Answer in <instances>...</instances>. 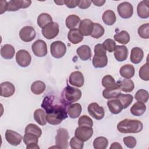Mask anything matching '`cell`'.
Segmentation results:
<instances>
[{
  "mask_svg": "<svg viewBox=\"0 0 149 149\" xmlns=\"http://www.w3.org/2000/svg\"><path fill=\"white\" fill-rule=\"evenodd\" d=\"M143 127L142 122L136 119H125L117 125L118 130L122 133H137L142 130Z\"/></svg>",
  "mask_w": 149,
  "mask_h": 149,
  "instance_id": "6da1fadb",
  "label": "cell"
},
{
  "mask_svg": "<svg viewBox=\"0 0 149 149\" xmlns=\"http://www.w3.org/2000/svg\"><path fill=\"white\" fill-rule=\"evenodd\" d=\"M66 105H67L63 101L62 102L59 101L54 96L52 95L46 96L41 104V107L45 109L47 113L66 108Z\"/></svg>",
  "mask_w": 149,
  "mask_h": 149,
  "instance_id": "7a4b0ae2",
  "label": "cell"
},
{
  "mask_svg": "<svg viewBox=\"0 0 149 149\" xmlns=\"http://www.w3.org/2000/svg\"><path fill=\"white\" fill-rule=\"evenodd\" d=\"M61 97L62 101L67 105L79 100L81 97V91L80 90L68 84L63 90Z\"/></svg>",
  "mask_w": 149,
  "mask_h": 149,
  "instance_id": "3957f363",
  "label": "cell"
},
{
  "mask_svg": "<svg viewBox=\"0 0 149 149\" xmlns=\"http://www.w3.org/2000/svg\"><path fill=\"white\" fill-rule=\"evenodd\" d=\"M67 118L68 115L66 108L46 114V119L47 122L52 125H59L63 119H65Z\"/></svg>",
  "mask_w": 149,
  "mask_h": 149,
  "instance_id": "277c9868",
  "label": "cell"
},
{
  "mask_svg": "<svg viewBox=\"0 0 149 149\" xmlns=\"http://www.w3.org/2000/svg\"><path fill=\"white\" fill-rule=\"evenodd\" d=\"M69 133L65 128H59L55 136V145L58 148L66 149L68 148Z\"/></svg>",
  "mask_w": 149,
  "mask_h": 149,
  "instance_id": "5b68a950",
  "label": "cell"
},
{
  "mask_svg": "<svg viewBox=\"0 0 149 149\" xmlns=\"http://www.w3.org/2000/svg\"><path fill=\"white\" fill-rule=\"evenodd\" d=\"M66 52V46L61 41L53 42L50 45V52L51 55L55 58H61L63 57Z\"/></svg>",
  "mask_w": 149,
  "mask_h": 149,
  "instance_id": "8992f818",
  "label": "cell"
},
{
  "mask_svg": "<svg viewBox=\"0 0 149 149\" xmlns=\"http://www.w3.org/2000/svg\"><path fill=\"white\" fill-rule=\"evenodd\" d=\"M59 31V24L56 22H51L42 29V34L48 40H51L56 37Z\"/></svg>",
  "mask_w": 149,
  "mask_h": 149,
  "instance_id": "52a82bcc",
  "label": "cell"
},
{
  "mask_svg": "<svg viewBox=\"0 0 149 149\" xmlns=\"http://www.w3.org/2000/svg\"><path fill=\"white\" fill-rule=\"evenodd\" d=\"M93 129L92 127L86 126H79L75 130V137L85 142L89 140L93 134Z\"/></svg>",
  "mask_w": 149,
  "mask_h": 149,
  "instance_id": "ba28073f",
  "label": "cell"
},
{
  "mask_svg": "<svg viewBox=\"0 0 149 149\" xmlns=\"http://www.w3.org/2000/svg\"><path fill=\"white\" fill-rule=\"evenodd\" d=\"M31 49L34 54L38 57H44L47 53V45L42 40H36L31 45Z\"/></svg>",
  "mask_w": 149,
  "mask_h": 149,
  "instance_id": "9c48e42d",
  "label": "cell"
},
{
  "mask_svg": "<svg viewBox=\"0 0 149 149\" xmlns=\"http://www.w3.org/2000/svg\"><path fill=\"white\" fill-rule=\"evenodd\" d=\"M16 61L20 66L25 68L30 65L31 61V56L27 51L25 49H20L16 53Z\"/></svg>",
  "mask_w": 149,
  "mask_h": 149,
  "instance_id": "30bf717a",
  "label": "cell"
},
{
  "mask_svg": "<svg viewBox=\"0 0 149 149\" xmlns=\"http://www.w3.org/2000/svg\"><path fill=\"white\" fill-rule=\"evenodd\" d=\"M117 10L120 17L123 19L131 17L133 13V6L128 2H123L119 3L117 7Z\"/></svg>",
  "mask_w": 149,
  "mask_h": 149,
  "instance_id": "8fae6325",
  "label": "cell"
},
{
  "mask_svg": "<svg viewBox=\"0 0 149 149\" xmlns=\"http://www.w3.org/2000/svg\"><path fill=\"white\" fill-rule=\"evenodd\" d=\"M87 110L90 115L97 120H101L104 117V109L96 102L90 104Z\"/></svg>",
  "mask_w": 149,
  "mask_h": 149,
  "instance_id": "7c38bea8",
  "label": "cell"
},
{
  "mask_svg": "<svg viewBox=\"0 0 149 149\" xmlns=\"http://www.w3.org/2000/svg\"><path fill=\"white\" fill-rule=\"evenodd\" d=\"M36 31L32 26H24L19 31V37L24 42H30L36 37Z\"/></svg>",
  "mask_w": 149,
  "mask_h": 149,
  "instance_id": "4fadbf2b",
  "label": "cell"
},
{
  "mask_svg": "<svg viewBox=\"0 0 149 149\" xmlns=\"http://www.w3.org/2000/svg\"><path fill=\"white\" fill-rule=\"evenodd\" d=\"M120 94L121 89L118 83H115L112 86L106 88L102 91V95L105 99L116 98Z\"/></svg>",
  "mask_w": 149,
  "mask_h": 149,
  "instance_id": "5bb4252c",
  "label": "cell"
},
{
  "mask_svg": "<svg viewBox=\"0 0 149 149\" xmlns=\"http://www.w3.org/2000/svg\"><path fill=\"white\" fill-rule=\"evenodd\" d=\"M31 3V1L24 0H11L8 2V6L7 11L14 12L20 9H25L30 6Z\"/></svg>",
  "mask_w": 149,
  "mask_h": 149,
  "instance_id": "9a60e30c",
  "label": "cell"
},
{
  "mask_svg": "<svg viewBox=\"0 0 149 149\" xmlns=\"http://www.w3.org/2000/svg\"><path fill=\"white\" fill-rule=\"evenodd\" d=\"M94 23L88 19H83L80 22L78 30L84 36H90L94 29Z\"/></svg>",
  "mask_w": 149,
  "mask_h": 149,
  "instance_id": "2e32d148",
  "label": "cell"
},
{
  "mask_svg": "<svg viewBox=\"0 0 149 149\" xmlns=\"http://www.w3.org/2000/svg\"><path fill=\"white\" fill-rule=\"evenodd\" d=\"M5 139L8 143L13 146H17L20 144L23 137L17 132L7 129L5 132Z\"/></svg>",
  "mask_w": 149,
  "mask_h": 149,
  "instance_id": "e0dca14e",
  "label": "cell"
},
{
  "mask_svg": "<svg viewBox=\"0 0 149 149\" xmlns=\"http://www.w3.org/2000/svg\"><path fill=\"white\" fill-rule=\"evenodd\" d=\"M38 137L32 133H25L23 136V141L26 145L27 149L40 148L38 146Z\"/></svg>",
  "mask_w": 149,
  "mask_h": 149,
  "instance_id": "ac0fdd59",
  "label": "cell"
},
{
  "mask_svg": "<svg viewBox=\"0 0 149 149\" xmlns=\"http://www.w3.org/2000/svg\"><path fill=\"white\" fill-rule=\"evenodd\" d=\"M69 82L72 86L81 87L84 84V78L81 72L74 71L70 73L69 77Z\"/></svg>",
  "mask_w": 149,
  "mask_h": 149,
  "instance_id": "d6986e66",
  "label": "cell"
},
{
  "mask_svg": "<svg viewBox=\"0 0 149 149\" xmlns=\"http://www.w3.org/2000/svg\"><path fill=\"white\" fill-rule=\"evenodd\" d=\"M149 1L145 0L140 2L137 7V13L139 17L147 19L149 17Z\"/></svg>",
  "mask_w": 149,
  "mask_h": 149,
  "instance_id": "ffe728a7",
  "label": "cell"
},
{
  "mask_svg": "<svg viewBox=\"0 0 149 149\" xmlns=\"http://www.w3.org/2000/svg\"><path fill=\"white\" fill-rule=\"evenodd\" d=\"M115 58L118 62H123L127 58L128 49L125 45H116L113 51Z\"/></svg>",
  "mask_w": 149,
  "mask_h": 149,
  "instance_id": "44dd1931",
  "label": "cell"
},
{
  "mask_svg": "<svg viewBox=\"0 0 149 149\" xmlns=\"http://www.w3.org/2000/svg\"><path fill=\"white\" fill-rule=\"evenodd\" d=\"M1 96L8 98L13 95L15 92V86L10 82L5 81L1 84Z\"/></svg>",
  "mask_w": 149,
  "mask_h": 149,
  "instance_id": "7402d4cb",
  "label": "cell"
},
{
  "mask_svg": "<svg viewBox=\"0 0 149 149\" xmlns=\"http://www.w3.org/2000/svg\"><path fill=\"white\" fill-rule=\"evenodd\" d=\"M76 52L79 57L83 61L88 60L92 56L91 48L87 45H83L77 48Z\"/></svg>",
  "mask_w": 149,
  "mask_h": 149,
  "instance_id": "603a6c76",
  "label": "cell"
},
{
  "mask_svg": "<svg viewBox=\"0 0 149 149\" xmlns=\"http://www.w3.org/2000/svg\"><path fill=\"white\" fill-rule=\"evenodd\" d=\"M92 63L95 68H102L105 67L108 63V58L107 55H96L94 54Z\"/></svg>",
  "mask_w": 149,
  "mask_h": 149,
  "instance_id": "cb8c5ba5",
  "label": "cell"
},
{
  "mask_svg": "<svg viewBox=\"0 0 149 149\" xmlns=\"http://www.w3.org/2000/svg\"><path fill=\"white\" fill-rule=\"evenodd\" d=\"M143 56L144 52L141 48L139 47H134L132 49L130 59L133 63H139L142 61Z\"/></svg>",
  "mask_w": 149,
  "mask_h": 149,
  "instance_id": "d4e9b609",
  "label": "cell"
},
{
  "mask_svg": "<svg viewBox=\"0 0 149 149\" xmlns=\"http://www.w3.org/2000/svg\"><path fill=\"white\" fill-rule=\"evenodd\" d=\"M107 105L110 112L113 114H118L123 109V107L118 98L109 100L107 102Z\"/></svg>",
  "mask_w": 149,
  "mask_h": 149,
  "instance_id": "484cf974",
  "label": "cell"
},
{
  "mask_svg": "<svg viewBox=\"0 0 149 149\" xmlns=\"http://www.w3.org/2000/svg\"><path fill=\"white\" fill-rule=\"evenodd\" d=\"M68 40L73 44L80 42L83 39V36L80 33L78 29H74L70 30L68 34Z\"/></svg>",
  "mask_w": 149,
  "mask_h": 149,
  "instance_id": "4316f807",
  "label": "cell"
},
{
  "mask_svg": "<svg viewBox=\"0 0 149 149\" xmlns=\"http://www.w3.org/2000/svg\"><path fill=\"white\" fill-rule=\"evenodd\" d=\"M15 54V48L10 44H5L1 48V55L5 59H10Z\"/></svg>",
  "mask_w": 149,
  "mask_h": 149,
  "instance_id": "83f0119b",
  "label": "cell"
},
{
  "mask_svg": "<svg viewBox=\"0 0 149 149\" xmlns=\"http://www.w3.org/2000/svg\"><path fill=\"white\" fill-rule=\"evenodd\" d=\"M134 68L130 64H126L122 66L119 70V73L120 76L125 79H131L134 76Z\"/></svg>",
  "mask_w": 149,
  "mask_h": 149,
  "instance_id": "f1b7e54d",
  "label": "cell"
},
{
  "mask_svg": "<svg viewBox=\"0 0 149 149\" xmlns=\"http://www.w3.org/2000/svg\"><path fill=\"white\" fill-rule=\"evenodd\" d=\"M81 109V105L80 104L74 103L68 106L67 113L70 118L74 119L78 118L80 115Z\"/></svg>",
  "mask_w": 149,
  "mask_h": 149,
  "instance_id": "f546056e",
  "label": "cell"
},
{
  "mask_svg": "<svg viewBox=\"0 0 149 149\" xmlns=\"http://www.w3.org/2000/svg\"><path fill=\"white\" fill-rule=\"evenodd\" d=\"M146 111V105L141 102H135L130 108L131 113L136 116H140L144 113Z\"/></svg>",
  "mask_w": 149,
  "mask_h": 149,
  "instance_id": "4dcf8cb0",
  "label": "cell"
},
{
  "mask_svg": "<svg viewBox=\"0 0 149 149\" xmlns=\"http://www.w3.org/2000/svg\"><path fill=\"white\" fill-rule=\"evenodd\" d=\"M102 19L103 22L105 24L108 26H111L115 23L116 17L113 10H107L102 14Z\"/></svg>",
  "mask_w": 149,
  "mask_h": 149,
  "instance_id": "1f68e13d",
  "label": "cell"
},
{
  "mask_svg": "<svg viewBox=\"0 0 149 149\" xmlns=\"http://www.w3.org/2000/svg\"><path fill=\"white\" fill-rule=\"evenodd\" d=\"M80 22V18L78 16L70 15L68 16L66 19V26L69 30L74 29H76Z\"/></svg>",
  "mask_w": 149,
  "mask_h": 149,
  "instance_id": "d6a6232c",
  "label": "cell"
},
{
  "mask_svg": "<svg viewBox=\"0 0 149 149\" xmlns=\"http://www.w3.org/2000/svg\"><path fill=\"white\" fill-rule=\"evenodd\" d=\"M118 83L119 84L121 90L125 93H130L134 88V84L130 79H125L121 81H118Z\"/></svg>",
  "mask_w": 149,
  "mask_h": 149,
  "instance_id": "836d02e7",
  "label": "cell"
},
{
  "mask_svg": "<svg viewBox=\"0 0 149 149\" xmlns=\"http://www.w3.org/2000/svg\"><path fill=\"white\" fill-rule=\"evenodd\" d=\"M45 84L43 81L41 80H37L35 81L31 84L30 89L34 94L40 95L45 91Z\"/></svg>",
  "mask_w": 149,
  "mask_h": 149,
  "instance_id": "e575fe53",
  "label": "cell"
},
{
  "mask_svg": "<svg viewBox=\"0 0 149 149\" xmlns=\"http://www.w3.org/2000/svg\"><path fill=\"white\" fill-rule=\"evenodd\" d=\"M34 118L36 122L41 126L46 125L47 122L46 119V114L42 109H37L34 111Z\"/></svg>",
  "mask_w": 149,
  "mask_h": 149,
  "instance_id": "d590c367",
  "label": "cell"
},
{
  "mask_svg": "<svg viewBox=\"0 0 149 149\" xmlns=\"http://www.w3.org/2000/svg\"><path fill=\"white\" fill-rule=\"evenodd\" d=\"M37 22L38 25L42 29L48 24L52 22L53 21L52 17L48 13H42L38 16Z\"/></svg>",
  "mask_w": 149,
  "mask_h": 149,
  "instance_id": "8d00e7d4",
  "label": "cell"
},
{
  "mask_svg": "<svg viewBox=\"0 0 149 149\" xmlns=\"http://www.w3.org/2000/svg\"><path fill=\"white\" fill-rule=\"evenodd\" d=\"M113 38L116 41L122 44H127L130 41L129 34L125 30L118 33L114 36Z\"/></svg>",
  "mask_w": 149,
  "mask_h": 149,
  "instance_id": "74e56055",
  "label": "cell"
},
{
  "mask_svg": "<svg viewBox=\"0 0 149 149\" xmlns=\"http://www.w3.org/2000/svg\"><path fill=\"white\" fill-rule=\"evenodd\" d=\"M108 145V139L102 136L95 138L93 142V146L95 149H105Z\"/></svg>",
  "mask_w": 149,
  "mask_h": 149,
  "instance_id": "f35d334b",
  "label": "cell"
},
{
  "mask_svg": "<svg viewBox=\"0 0 149 149\" xmlns=\"http://www.w3.org/2000/svg\"><path fill=\"white\" fill-rule=\"evenodd\" d=\"M116 98H118L121 102L123 109H126L132 104L133 100V97L132 95L129 94H120Z\"/></svg>",
  "mask_w": 149,
  "mask_h": 149,
  "instance_id": "ab89813d",
  "label": "cell"
},
{
  "mask_svg": "<svg viewBox=\"0 0 149 149\" xmlns=\"http://www.w3.org/2000/svg\"><path fill=\"white\" fill-rule=\"evenodd\" d=\"M25 133H32L36 135L38 138L41 137L42 134L41 129L36 125L33 123H30L27 125L24 130Z\"/></svg>",
  "mask_w": 149,
  "mask_h": 149,
  "instance_id": "60d3db41",
  "label": "cell"
},
{
  "mask_svg": "<svg viewBox=\"0 0 149 149\" xmlns=\"http://www.w3.org/2000/svg\"><path fill=\"white\" fill-rule=\"evenodd\" d=\"M134 97L137 101L146 103L148 100L149 95L147 90L144 89H140L136 92Z\"/></svg>",
  "mask_w": 149,
  "mask_h": 149,
  "instance_id": "b9f144b4",
  "label": "cell"
},
{
  "mask_svg": "<svg viewBox=\"0 0 149 149\" xmlns=\"http://www.w3.org/2000/svg\"><path fill=\"white\" fill-rule=\"evenodd\" d=\"M105 30L104 27L97 23H94V29L92 33L91 34V36L94 38H99L102 37L104 34Z\"/></svg>",
  "mask_w": 149,
  "mask_h": 149,
  "instance_id": "7bdbcfd3",
  "label": "cell"
},
{
  "mask_svg": "<svg viewBox=\"0 0 149 149\" xmlns=\"http://www.w3.org/2000/svg\"><path fill=\"white\" fill-rule=\"evenodd\" d=\"M139 75L140 78L143 80L148 81L149 80V66L148 62L140 68Z\"/></svg>",
  "mask_w": 149,
  "mask_h": 149,
  "instance_id": "ee69618b",
  "label": "cell"
},
{
  "mask_svg": "<svg viewBox=\"0 0 149 149\" xmlns=\"http://www.w3.org/2000/svg\"><path fill=\"white\" fill-rule=\"evenodd\" d=\"M139 36L144 39L149 38V24L146 23L141 25L137 30Z\"/></svg>",
  "mask_w": 149,
  "mask_h": 149,
  "instance_id": "f6af8a7d",
  "label": "cell"
},
{
  "mask_svg": "<svg viewBox=\"0 0 149 149\" xmlns=\"http://www.w3.org/2000/svg\"><path fill=\"white\" fill-rule=\"evenodd\" d=\"M103 47L105 48L106 51H107L109 52H113L116 47V43L114 41V40L111 39V38H108L106 39L104 42L102 44Z\"/></svg>",
  "mask_w": 149,
  "mask_h": 149,
  "instance_id": "bcb514c9",
  "label": "cell"
},
{
  "mask_svg": "<svg viewBox=\"0 0 149 149\" xmlns=\"http://www.w3.org/2000/svg\"><path fill=\"white\" fill-rule=\"evenodd\" d=\"M70 147L74 149H82L84 146V141L79 139L76 137H73L70 140Z\"/></svg>",
  "mask_w": 149,
  "mask_h": 149,
  "instance_id": "7dc6e473",
  "label": "cell"
},
{
  "mask_svg": "<svg viewBox=\"0 0 149 149\" xmlns=\"http://www.w3.org/2000/svg\"><path fill=\"white\" fill-rule=\"evenodd\" d=\"M79 126H86L92 127L93 126V120L87 115H83L80 116L78 120Z\"/></svg>",
  "mask_w": 149,
  "mask_h": 149,
  "instance_id": "c3c4849f",
  "label": "cell"
},
{
  "mask_svg": "<svg viewBox=\"0 0 149 149\" xmlns=\"http://www.w3.org/2000/svg\"><path fill=\"white\" fill-rule=\"evenodd\" d=\"M115 80L114 78L111 75H106L105 76L101 81V83L103 87L105 88H108L109 87L112 86L115 83Z\"/></svg>",
  "mask_w": 149,
  "mask_h": 149,
  "instance_id": "681fc988",
  "label": "cell"
},
{
  "mask_svg": "<svg viewBox=\"0 0 149 149\" xmlns=\"http://www.w3.org/2000/svg\"><path fill=\"white\" fill-rule=\"evenodd\" d=\"M123 143L126 147L130 148H134L137 143L136 139L133 136H126L123 138Z\"/></svg>",
  "mask_w": 149,
  "mask_h": 149,
  "instance_id": "f907efd6",
  "label": "cell"
},
{
  "mask_svg": "<svg viewBox=\"0 0 149 149\" xmlns=\"http://www.w3.org/2000/svg\"><path fill=\"white\" fill-rule=\"evenodd\" d=\"M94 54L96 55H105L106 50L103 47L101 44H98L95 45L94 47Z\"/></svg>",
  "mask_w": 149,
  "mask_h": 149,
  "instance_id": "816d5d0a",
  "label": "cell"
},
{
  "mask_svg": "<svg viewBox=\"0 0 149 149\" xmlns=\"http://www.w3.org/2000/svg\"><path fill=\"white\" fill-rule=\"evenodd\" d=\"M80 0H65L64 1V4L69 8H74L78 6Z\"/></svg>",
  "mask_w": 149,
  "mask_h": 149,
  "instance_id": "f5cc1de1",
  "label": "cell"
},
{
  "mask_svg": "<svg viewBox=\"0 0 149 149\" xmlns=\"http://www.w3.org/2000/svg\"><path fill=\"white\" fill-rule=\"evenodd\" d=\"M91 1H86V0H83L81 1L80 0L79 3L78 4V6L80 9H85L88 8H89L91 4Z\"/></svg>",
  "mask_w": 149,
  "mask_h": 149,
  "instance_id": "db71d44e",
  "label": "cell"
},
{
  "mask_svg": "<svg viewBox=\"0 0 149 149\" xmlns=\"http://www.w3.org/2000/svg\"><path fill=\"white\" fill-rule=\"evenodd\" d=\"M1 6H0V10L1 12L0 13L2 15L8 10V2L6 1H1Z\"/></svg>",
  "mask_w": 149,
  "mask_h": 149,
  "instance_id": "11a10c76",
  "label": "cell"
},
{
  "mask_svg": "<svg viewBox=\"0 0 149 149\" xmlns=\"http://www.w3.org/2000/svg\"><path fill=\"white\" fill-rule=\"evenodd\" d=\"M110 149H122V146L118 142H114L111 144L110 146Z\"/></svg>",
  "mask_w": 149,
  "mask_h": 149,
  "instance_id": "9f6ffc18",
  "label": "cell"
},
{
  "mask_svg": "<svg viewBox=\"0 0 149 149\" xmlns=\"http://www.w3.org/2000/svg\"><path fill=\"white\" fill-rule=\"evenodd\" d=\"M105 0H94V1H92L91 2L93 3L95 6H102L105 3Z\"/></svg>",
  "mask_w": 149,
  "mask_h": 149,
  "instance_id": "6f0895ef",
  "label": "cell"
},
{
  "mask_svg": "<svg viewBox=\"0 0 149 149\" xmlns=\"http://www.w3.org/2000/svg\"><path fill=\"white\" fill-rule=\"evenodd\" d=\"M54 2L58 5H64V1H54Z\"/></svg>",
  "mask_w": 149,
  "mask_h": 149,
  "instance_id": "680465c9",
  "label": "cell"
}]
</instances>
